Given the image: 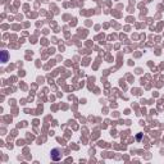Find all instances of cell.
I'll use <instances>...</instances> for the list:
<instances>
[{"mask_svg":"<svg viewBox=\"0 0 164 164\" xmlns=\"http://www.w3.org/2000/svg\"><path fill=\"white\" fill-rule=\"evenodd\" d=\"M7 61V53H3V62Z\"/></svg>","mask_w":164,"mask_h":164,"instance_id":"7a4b0ae2","label":"cell"},{"mask_svg":"<svg viewBox=\"0 0 164 164\" xmlns=\"http://www.w3.org/2000/svg\"><path fill=\"white\" fill-rule=\"evenodd\" d=\"M51 159L58 161L62 159V154H61V150L59 149H54V150H51Z\"/></svg>","mask_w":164,"mask_h":164,"instance_id":"6da1fadb","label":"cell"}]
</instances>
